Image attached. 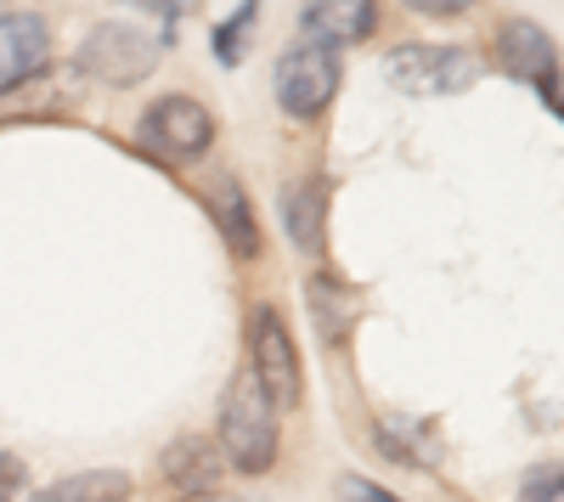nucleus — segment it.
<instances>
[{"label":"nucleus","mask_w":564,"mask_h":502,"mask_svg":"<svg viewBox=\"0 0 564 502\" xmlns=\"http://www.w3.org/2000/svg\"><path fill=\"white\" fill-rule=\"evenodd\" d=\"M220 458L226 469H238V474H265L276 463V451H282V429H276V406L271 395L254 384V373L243 368L238 379L226 384L220 395Z\"/></svg>","instance_id":"f257e3e1"},{"label":"nucleus","mask_w":564,"mask_h":502,"mask_svg":"<svg viewBox=\"0 0 564 502\" xmlns=\"http://www.w3.org/2000/svg\"><path fill=\"white\" fill-rule=\"evenodd\" d=\"M379 74H384L390 90H401V97H463V90H475V79L486 74V63L468 52V45L412 40V45L384 52Z\"/></svg>","instance_id":"f03ea898"},{"label":"nucleus","mask_w":564,"mask_h":502,"mask_svg":"<svg viewBox=\"0 0 564 502\" xmlns=\"http://www.w3.org/2000/svg\"><path fill=\"white\" fill-rule=\"evenodd\" d=\"M170 52V45L159 40V29H141V23H97L85 34V45L74 52V68L85 79H97V85H113V90H130L141 85L159 57Z\"/></svg>","instance_id":"7ed1b4c3"},{"label":"nucleus","mask_w":564,"mask_h":502,"mask_svg":"<svg viewBox=\"0 0 564 502\" xmlns=\"http://www.w3.org/2000/svg\"><path fill=\"white\" fill-rule=\"evenodd\" d=\"M339 79H345V63L334 52H322V45H311V40H294V45H282V57L271 68V97L289 119L311 124V119H322L327 108H334Z\"/></svg>","instance_id":"20e7f679"},{"label":"nucleus","mask_w":564,"mask_h":502,"mask_svg":"<svg viewBox=\"0 0 564 502\" xmlns=\"http://www.w3.org/2000/svg\"><path fill=\"white\" fill-rule=\"evenodd\" d=\"M249 373H254V384L271 395L276 413L300 406V395H305V368H300V350H294V328L282 323L276 305H254V316H249Z\"/></svg>","instance_id":"39448f33"},{"label":"nucleus","mask_w":564,"mask_h":502,"mask_svg":"<svg viewBox=\"0 0 564 502\" xmlns=\"http://www.w3.org/2000/svg\"><path fill=\"white\" fill-rule=\"evenodd\" d=\"M141 148L170 159V164H198L215 148V113L198 97H159L141 113Z\"/></svg>","instance_id":"423d86ee"},{"label":"nucleus","mask_w":564,"mask_h":502,"mask_svg":"<svg viewBox=\"0 0 564 502\" xmlns=\"http://www.w3.org/2000/svg\"><path fill=\"white\" fill-rule=\"evenodd\" d=\"M52 63V23L34 7H0V97L34 85Z\"/></svg>","instance_id":"0eeeda50"},{"label":"nucleus","mask_w":564,"mask_h":502,"mask_svg":"<svg viewBox=\"0 0 564 502\" xmlns=\"http://www.w3.org/2000/svg\"><path fill=\"white\" fill-rule=\"evenodd\" d=\"M491 57H497V68L508 74V79H520V85H531L536 97L564 74V63H558V45H553V34L536 23V18H508L502 29H497V45H491Z\"/></svg>","instance_id":"6e6552de"},{"label":"nucleus","mask_w":564,"mask_h":502,"mask_svg":"<svg viewBox=\"0 0 564 502\" xmlns=\"http://www.w3.org/2000/svg\"><path fill=\"white\" fill-rule=\"evenodd\" d=\"M379 34V0H305L300 7V40L322 52H350V45Z\"/></svg>","instance_id":"1a4fd4ad"},{"label":"nucleus","mask_w":564,"mask_h":502,"mask_svg":"<svg viewBox=\"0 0 564 502\" xmlns=\"http://www.w3.org/2000/svg\"><path fill=\"white\" fill-rule=\"evenodd\" d=\"M276 209H282V232H289V243L300 254L322 260V249H327V175L289 181L282 198H276Z\"/></svg>","instance_id":"9d476101"},{"label":"nucleus","mask_w":564,"mask_h":502,"mask_svg":"<svg viewBox=\"0 0 564 502\" xmlns=\"http://www.w3.org/2000/svg\"><path fill=\"white\" fill-rule=\"evenodd\" d=\"M159 474H164L181 496H193V491H220V474H226L220 440H215V435H181V440H170L164 458H159Z\"/></svg>","instance_id":"9b49d317"},{"label":"nucleus","mask_w":564,"mask_h":502,"mask_svg":"<svg viewBox=\"0 0 564 502\" xmlns=\"http://www.w3.org/2000/svg\"><path fill=\"white\" fill-rule=\"evenodd\" d=\"M209 215H215V232L231 260H260V220H254V204L238 175H220L209 187Z\"/></svg>","instance_id":"f8f14e48"},{"label":"nucleus","mask_w":564,"mask_h":502,"mask_svg":"<svg viewBox=\"0 0 564 502\" xmlns=\"http://www.w3.org/2000/svg\"><path fill=\"white\" fill-rule=\"evenodd\" d=\"M305 299H311V323H316L322 345H327V350H350L356 323H361L356 288H345L339 277H311V283H305Z\"/></svg>","instance_id":"ddd939ff"},{"label":"nucleus","mask_w":564,"mask_h":502,"mask_svg":"<svg viewBox=\"0 0 564 502\" xmlns=\"http://www.w3.org/2000/svg\"><path fill=\"white\" fill-rule=\"evenodd\" d=\"M130 474L124 469H85V474H63L52 485L29 491L23 502H130Z\"/></svg>","instance_id":"4468645a"},{"label":"nucleus","mask_w":564,"mask_h":502,"mask_svg":"<svg viewBox=\"0 0 564 502\" xmlns=\"http://www.w3.org/2000/svg\"><path fill=\"white\" fill-rule=\"evenodd\" d=\"M372 446H379V458L406 463V469H430L441 458L430 429H423L417 418H379V424H372Z\"/></svg>","instance_id":"2eb2a0df"},{"label":"nucleus","mask_w":564,"mask_h":502,"mask_svg":"<svg viewBox=\"0 0 564 502\" xmlns=\"http://www.w3.org/2000/svg\"><path fill=\"white\" fill-rule=\"evenodd\" d=\"M254 18H260V0H238L226 23H215L209 45H215V63L220 68H243L249 57V40H254Z\"/></svg>","instance_id":"dca6fc26"},{"label":"nucleus","mask_w":564,"mask_h":502,"mask_svg":"<svg viewBox=\"0 0 564 502\" xmlns=\"http://www.w3.org/2000/svg\"><path fill=\"white\" fill-rule=\"evenodd\" d=\"M520 502H564V463L531 469L525 485H520Z\"/></svg>","instance_id":"f3484780"},{"label":"nucleus","mask_w":564,"mask_h":502,"mask_svg":"<svg viewBox=\"0 0 564 502\" xmlns=\"http://www.w3.org/2000/svg\"><path fill=\"white\" fill-rule=\"evenodd\" d=\"M130 7H148V12L159 18V40L170 45V40H175V23H181L186 12H198L204 0H130Z\"/></svg>","instance_id":"a211bd4d"},{"label":"nucleus","mask_w":564,"mask_h":502,"mask_svg":"<svg viewBox=\"0 0 564 502\" xmlns=\"http://www.w3.org/2000/svg\"><path fill=\"white\" fill-rule=\"evenodd\" d=\"M23 485H29V469L18 451H0V502H23Z\"/></svg>","instance_id":"6ab92c4d"},{"label":"nucleus","mask_w":564,"mask_h":502,"mask_svg":"<svg viewBox=\"0 0 564 502\" xmlns=\"http://www.w3.org/2000/svg\"><path fill=\"white\" fill-rule=\"evenodd\" d=\"M339 491H345V502H401L395 491H384V485H372L367 474H345V480H339Z\"/></svg>","instance_id":"aec40b11"},{"label":"nucleus","mask_w":564,"mask_h":502,"mask_svg":"<svg viewBox=\"0 0 564 502\" xmlns=\"http://www.w3.org/2000/svg\"><path fill=\"white\" fill-rule=\"evenodd\" d=\"M406 12H417V18H463L475 0H401Z\"/></svg>","instance_id":"412c9836"},{"label":"nucleus","mask_w":564,"mask_h":502,"mask_svg":"<svg viewBox=\"0 0 564 502\" xmlns=\"http://www.w3.org/2000/svg\"><path fill=\"white\" fill-rule=\"evenodd\" d=\"M542 102H547V113H553V119H564V74L542 90Z\"/></svg>","instance_id":"4be33fe9"},{"label":"nucleus","mask_w":564,"mask_h":502,"mask_svg":"<svg viewBox=\"0 0 564 502\" xmlns=\"http://www.w3.org/2000/svg\"><path fill=\"white\" fill-rule=\"evenodd\" d=\"M175 502H238V496H226V491H193V496H175Z\"/></svg>","instance_id":"5701e85b"}]
</instances>
